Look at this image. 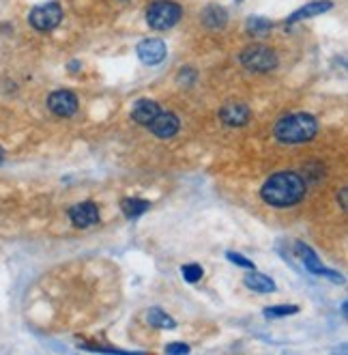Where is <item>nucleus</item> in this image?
I'll use <instances>...</instances> for the list:
<instances>
[{
  "instance_id": "1",
  "label": "nucleus",
  "mask_w": 348,
  "mask_h": 355,
  "mask_svg": "<svg viewBox=\"0 0 348 355\" xmlns=\"http://www.w3.org/2000/svg\"><path fill=\"white\" fill-rule=\"evenodd\" d=\"M306 192H308L306 179L297 173H293V171L271 175L260 188L263 200L276 209H286V207L299 205L301 200L306 198Z\"/></svg>"
},
{
  "instance_id": "2",
  "label": "nucleus",
  "mask_w": 348,
  "mask_h": 355,
  "mask_svg": "<svg viewBox=\"0 0 348 355\" xmlns=\"http://www.w3.org/2000/svg\"><path fill=\"white\" fill-rule=\"evenodd\" d=\"M273 134L282 145H304L319 134V121L308 112L286 114L276 123Z\"/></svg>"
},
{
  "instance_id": "3",
  "label": "nucleus",
  "mask_w": 348,
  "mask_h": 355,
  "mask_svg": "<svg viewBox=\"0 0 348 355\" xmlns=\"http://www.w3.org/2000/svg\"><path fill=\"white\" fill-rule=\"evenodd\" d=\"M183 18V7L172 0H155L146 9V24L153 30H170Z\"/></svg>"
},
{
  "instance_id": "4",
  "label": "nucleus",
  "mask_w": 348,
  "mask_h": 355,
  "mask_svg": "<svg viewBox=\"0 0 348 355\" xmlns=\"http://www.w3.org/2000/svg\"><path fill=\"white\" fill-rule=\"evenodd\" d=\"M241 65L250 71H256V73H267V71H273L278 65H280V58L278 54L267 48V45H247V48L241 52L239 56Z\"/></svg>"
},
{
  "instance_id": "5",
  "label": "nucleus",
  "mask_w": 348,
  "mask_h": 355,
  "mask_svg": "<svg viewBox=\"0 0 348 355\" xmlns=\"http://www.w3.org/2000/svg\"><path fill=\"white\" fill-rule=\"evenodd\" d=\"M28 22L39 33H50L63 22V7L58 3H43L28 13Z\"/></svg>"
},
{
  "instance_id": "6",
  "label": "nucleus",
  "mask_w": 348,
  "mask_h": 355,
  "mask_svg": "<svg viewBox=\"0 0 348 355\" xmlns=\"http://www.w3.org/2000/svg\"><path fill=\"white\" fill-rule=\"evenodd\" d=\"M295 250H297L299 258L304 260V265H306V269H308L310 273H314V276H323V278H327V280H331V282H344V276L338 273V271H334V269L325 267V265L321 263V258L316 256V252L310 248L308 243L297 241V243H295Z\"/></svg>"
},
{
  "instance_id": "7",
  "label": "nucleus",
  "mask_w": 348,
  "mask_h": 355,
  "mask_svg": "<svg viewBox=\"0 0 348 355\" xmlns=\"http://www.w3.org/2000/svg\"><path fill=\"white\" fill-rule=\"evenodd\" d=\"M78 95H75L73 90H67V88H60V90H54L50 93L48 97V108L50 112H54L56 117H63V119H69L78 112Z\"/></svg>"
},
{
  "instance_id": "8",
  "label": "nucleus",
  "mask_w": 348,
  "mask_h": 355,
  "mask_svg": "<svg viewBox=\"0 0 348 355\" xmlns=\"http://www.w3.org/2000/svg\"><path fill=\"white\" fill-rule=\"evenodd\" d=\"M138 58L142 60L144 65L148 67H155L159 63H163L165 56H168V48H165V41H161L159 37H148V39H142L138 43Z\"/></svg>"
},
{
  "instance_id": "9",
  "label": "nucleus",
  "mask_w": 348,
  "mask_h": 355,
  "mask_svg": "<svg viewBox=\"0 0 348 355\" xmlns=\"http://www.w3.org/2000/svg\"><path fill=\"white\" fill-rule=\"evenodd\" d=\"M180 127V121L170 110H159V114L148 123V130L153 132L159 140H168V138L176 136Z\"/></svg>"
},
{
  "instance_id": "10",
  "label": "nucleus",
  "mask_w": 348,
  "mask_h": 355,
  "mask_svg": "<svg viewBox=\"0 0 348 355\" xmlns=\"http://www.w3.org/2000/svg\"><path fill=\"white\" fill-rule=\"evenodd\" d=\"M219 119H222L224 125H228V127H243L245 123L252 119V110L243 101H235L232 99V101L222 106Z\"/></svg>"
},
{
  "instance_id": "11",
  "label": "nucleus",
  "mask_w": 348,
  "mask_h": 355,
  "mask_svg": "<svg viewBox=\"0 0 348 355\" xmlns=\"http://www.w3.org/2000/svg\"><path fill=\"white\" fill-rule=\"evenodd\" d=\"M69 220L75 228H90L99 222V209L93 200H86L69 209Z\"/></svg>"
},
{
  "instance_id": "12",
  "label": "nucleus",
  "mask_w": 348,
  "mask_h": 355,
  "mask_svg": "<svg viewBox=\"0 0 348 355\" xmlns=\"http://www.w3.org/2000/svg\"><path fill=\"white\" fill-rule=\"evenodd\" d=\"M159 110H161V108H159L157 101L142 97V99H138V101L133 103V108H131V119L138 123V125L148 127V123L159 114Z\"/></svg>"
},
{
  "instance_id": "13",
  "label": "nucleus",
  "mask_w": 348,
  "mask_h": 355,
  "mask_svg": "<svg viewBox=\"0 0 348 355\" xmlns=\"http://www.w3.org/2000/svg\"><path fill=\"white\" fill-rule=\"evenodd\" d=\"M331 9H334V3H331V0H314V3L301 7L293 15H289V20H286V22L295 24V22H301V20H308V18H316V15L327 13Z\"/></svg>"
},
{
  "instance_id": "14",
  "label": "nucleus",
  "mask_w": 348,
  "mask_h": 355,
  "mask_svg": "<svg viewBox=\"0 0 348 355\" xmlns=\"http://www.w3.org/2000/svg\"><path fill=\"white\" fill-rule=\"evenodd\" d=\"M243 284L250 289V291H256V293H273L278 289L273 278H269L265 273H258L256 269H250V273L243 278Z\"/></svg>"
},
{
  "instance_id": "15",
  "label": "nucleus",
  "mask_w": 348,
  "mask_h": 355,
  "mask_svg": "<svg viewBox=\"0 0 348 355\" xmlns=\"http://www.w3.org/2000/svg\"><path fill=\"white\" fill-rule=\"evenodd\" d=\"M202 24H204L209 30H222L226 24H228V13H226L224 7L209 5V7L202 11Z\"/></svg>"
},
{
  "instance_id": "16",
  "label": "nucleus",
  "mask_w": 348,
  "mask_h": 355,
  "mask_svg": "<svg viewBox=\"0 0 348 355\" xmlns=\"http://www.w3.org/2000/svg\"><path fill=\"white\" fill-rule=\"evenodd\" d=\"M120 209H123V213L129 220H135L150 209V203L144 198H123L120 200Z\"/></svg>"
},
{
  "instance_id": "17",
  "label": "nucleus",
  "mask_w": 348,
  "mask_h": 355,
  "mask_svg": "<svg viewBox=\"0 0 348 355\" xmlns=\"http://www.w3.org/2000/svg\"><path fill=\"white\" fill-rule=\"evenodd\" d=\"M146 321L153 328H159V330H174L176 328V321L170 315H165L161 308H150V310L146 313Z\"/></svg>"
},
{
  "instance_id": "18",
  "label": "nucleus",
  "mask_w": 348,
  "mask_h": 355,
  "mask_svg": "<svg viewBox=\"0 0 348 355\" xmlns=\"http://www.w3.org/2000/svg\"><path fill=\"white\" fill-rule=\"evenodd\" d=\"M271 28H273V22L263 18V15H254V18L245 22V30L252 37H267L271 33Z\"/></svg>"
},
{
  "instance_id": "19",
  "label": "nucleus",
  "mask_w": 348,
  "mask_h": 355,
  "mask_svg": "<svg viewBox=\"0 0 348 355\" xmlns=\"http://www.w3.org/2000/svg\"><path fill=\"white\" fill-rule=\"evenodd\" d=\"M299 313V306L289 304V306H273V308H267L263 313L267 319H278V317H289V315H297Z\"/></svg>"
},
{
  "instance_id": "20",
  "label": "nucleus",
  "mask_w": 348,
  "mask_h": 355,
  "mask_svg": "<svg viewBox=\"0 0 348 355\" xmlns=\"http://www.w3.org/2000/svg\"><path fill=\"white\" fill-rule=\"evenodd\" d=\"M204 269L200 265H196V263H189V265H183L180 267V276H183V280L189 282V284H196L202 278Z\"/></svg>"
},
{
  "instance_id": "21",
  "label": "nucleus",
  "mask_w": 348,
  "mask_h": 355,
  "mask_svg": "<svg viewBox=\"0 0 348 355\" xmlns=\"http://www.w3.org/2000/svg\"><path fill=\"white\" fill-rule=\"evenodd\" d=\"M226 258H228L230 263H235V265H239V267H243V269H256L254 260L245 258L243 254H239V252H226Z\"/></svg>"
},
{
  "instance_id": "22",
  "label": "nucleus",
  "mask_w": 348,
  "mask_h": 355,
  "mask_svg": "<svg viewBox=\"0 0 348 355\" xmlns=\"http://www.w3.org/2000/svg\"><path fill=\"white\" fill-rule=\"evenodd\" d=\"M165 353H170V355H174V353H189V347L183 345V343H172V345L165 347Z\"/></svg>"
},
{
  "instance_id": "23",
  "label": "nucleus",
  "mask_w": 348,
  "mask_h": 355,
  "mask_svg": "<svg viewBox=\"0 0 348 355\" xmlns=\"http://www.w3.org/2000/svg\"><path fill=\"white\" fill-rule=\"evenodd\" d=\"M80 69H82V63H80V60H71V63H69V71L75 73V71H80Z\"/></svg>"
},
{
  "instance_id": "24",
  "label": "nucleus",
  "mask_w": 348,
  "mask_h": 355,
  "mask_svg": "<svg viewBox=\"0 0 348 355\" xmlns=\"http://www.w3.org/2000/svg\"><path fill=\"white\" fill-rule=\"evenodd\" d=\"M346 196H348V190L342 188L340 190V205H342V209H346Z\"/></svg>"
},
{
  "instance_id": "25",
  "label": "nucleus",
  "mask_w": 348,
  "mask_h": 355,
  "mask_svg": "<svg viewBox=\"0 0 348 355\" xmlns=\"http://www.w3.org/2000/svg\"><path fill=\"white\" fill-rule=\"evenodd\" d=\"M5 162V151H3V147H0V164Z\"/></svg>"
},
{
  "instance_id": "26",
  "label": "nucleus",
  "mask_w": 348,
  "mask_h": 355,
  "mask_svg": "<svg viewBox=\"0 0 348 355\" xmlns=\"http://www.w3.org/2000/svg\"><path fill=\"white\" fill-rule=\"evenodd\" d=\"M237 3H243V0H237Z\"/></svg>"
}]
</instances>
